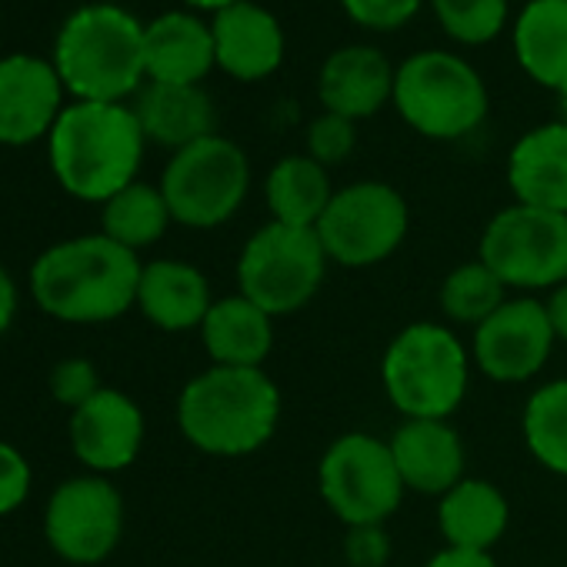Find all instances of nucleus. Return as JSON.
Returning a JSON list of instances; mask_svg holds the SVG:
<instances>
[{
  "instance_id": "1",
  "label": "nucleus",
  "mask_w": 567,
  "mask_h": 567,
  "mask_svg": "<svg viewBox=\"0 0 567 567\" xmlns=\"http://www.w3.org/2000/svg\"><path fill=\"white\" fill-rule=\"evenodd\" d=\"M141 270V254L114 244L97 230L58 240L41 250L31 264L28 288L48 318L94 328L111 324L137 308Z\"/></svg>"
},
{
  "instance_id": "2",
  "label": "nucleus",
  "mask_w": 567,
  "mask_h": 567,
  "mask_svg": "<svg viewBox=\"0 0 567 567\" xmlns=\"http://www.w3.org/2000/svg\"><path fill=\"white\" fill-rule=\"evenodd\" d=\"M284 411L280 388L264 368L210 364L177 394L181 437L210 457L257 454L277 434Z\"/></svg>"
},
{
  "instance_id": "3",
  "label": "nucleus",
  "mask_w": 567,
  "mask_h": 567,
  "mask_svg": "<svg viewBox=\"0 0 567 567\" xmlns=\"http://www.w3.org/2000/svg\"><path fill=\"white\" fill-rule=\"evenodd\" d=\"M147 137L134 107L71 101L48 134V161L64 194L104 204L137 181Z\"/></svg>"
},
{
  "instance_id": "4",
  "label": "nucleus",
  "mask_w": 567,
  "mask_h": 567,
  "mask_svg": "<svg viewBox=\"0 0 567 567\" xmlns=\"http://www.w3.org/2000/svg\"><path fill=\"white\" fill-rule=\"evenodd\" d=\"M54 68L74 101L124 104L147 84L144 24L117 4L78 8L54 41Z\"/></svg>"
},
{
  "instance_id": "5",
  "label": "nucleus",
  "mask_w": 567,
  "mask_h": 567,
  "mask_svg": "<svg viewBox=\"0 0 567 567\" xmlns=\"http://www.w3.org/2000/svg\"><path fill=\"white\" fill-rule=\"evenodd\" d=\"M471 348L451 324L414 321L381 358V388L404 421H451L471 388Z\"/></svg>"
},
{
  "instance_id": "6",
  "label": "nucleus",
  "mask_w": 567,
  "mask_h": 567,
  "mask_svg": "<svg viewBox=\"0 0 567 567\" xmlns=\"http://www.w3.org/2000/svg\"><path fill=\"white\" fill-rule=\"evenodd\" d=\"M328 254L315 227L267 220L237 254V295L254 301L274 321L305 311L328 280Z\"/></svg>"
},
{
  "instance_id": "7",
  "label": "nucleus",
  "mask_w": 567,
  "mask_h": 567,
  "mask_svg": "<svg viewBox=\"0 0 567 567\" xmlns=\"http://www.w3.org/2000/svg\"><path fill=\"white\" fill-rule=\"evenodd\" d=\"M394 111L427 141H461L491 111L484 78L451 51H417L394 71Z\"/></svg>"
},
{
  "instance_id": "8",
  "label": "nucleus",
  "mask_w": 567,
  "mask_h": 567,
  "mask_svg": "<svg viewBox=\"0 0 567 567\" xmlns=\"http://www.w3.org/2000/svg\"><path fill=\"white\" fill-rule=\"evenodd\" d=\"M161 190L174 224L190 230H214L237 217L250 194V161L230 137L210 134L184 151H174Z\"/></svg>"
},
{
  "instance_id": "9",
  "label": "nucleus",
  "mask_w": 567,
  "mask_h": 567,
  "mask_svg": "<svg viewBox=\"0 0 567 567\" xmlns=\"http://www.w3.org/2000/svg\"><path fill=\"white\" fill-rule=\"evenodd\" d=\"M477 257L514 295L534 298L567 280V214L530 204L501 207L481 230Z\"/></svg>"
},
{
  "instance_id": "10",
  "label": "nucleus",
  "mask_w": 567,
  "mask_h": 567,
  "mask_svg": "<svg viewBox=\"0 0 567 567\" xmlns=\"http://www.w3.org/2000/svg\"><path fill=\"white\" fill-rule=\"evenodd\" d=\"M318 491L344 527L388 524L408 494L391 444L368 431H348L328 444L318 461Z\"/></svg>"
},
{
  "instance_id": "11",
  "label": "nucleus",
  "mask_w": 567,
  "mask_h": 567,
  "mask_svg": "<svg viewBox=\"0 0 567 567\" xmlns=\"http://www.w3.org/2000/svg\"><path fill=\"white\" fill-rule=\"evenodd\" d=\"M315 230L331 264L364 270L401 250L411 230V207L394 184L354 181L334 190Z\"/></svg>"
},
{
  "instance_id": "12",
  "label": "nucleus",
  "mask_w": 567,
  "mask_h": 567,
  "mask_svg": "<svg viewBox=\"0 0 567 567\" xmlns=\"http://www.w3.org/2000/svg\"><path fill=\"white\" fill-rule=\"evenodd\" d=\"M124 494L104 474L61 481L44 507L48 547L68 564H104L124 537Z\"/></svg>"
},
{
  "instance_id": "13",
  "label": "nucleus",
  "mask_w": 567,
  "mask_h": 567,
  "mask_svg": "<svg viewBox=\"0 0 567 567\" xmlns=\"http://www.w3.org/2000/svg\"><path fill=\"white\" fill-rule=\"evenodd\" d=\"M554 344L544 301L517 295L471 331V361L491 384H527L547 368Z\"/></svg>"
},
{
  "instance_id": "14",
  "label": "nucleus",
  "mask_w": 567,
  "mask_h": 567,
  "mask_svg": "<svg viewBox=\"0 0 567 567\" xmlns=\"http://www.w3.org/2000/svg\"><path fill=\"white\" fill-rule=\"evenodd\" d=\"M147 437V421L141 404L117 391V388H101L87 404L71 411L68 421V441L74 457L87 467V474H117L127 471Z\"/></svg>"
},
{
  "instance_id": "15",
  "label": "nucleus",
  "mask_w": 567,
  "mask_h": 567,
  "mask_svg": "<svg viewBox=\"0 0 567 567\" xmlns=\"http://www.w3.org/2000/svg\"><path fill=\"white\" fill-rule=\"evenodd\" d=\"M64 94L54 61L34 54L0 58V144L28 147L48 141L68 107Z\"/></svg>"
},
{
  "instance_id": "16",
  "label": "nucleus",
  "mask_w": 567,
  "mask_h": 567,
  "mask_svg": "<svg viewBox=\"0 0 567 567\" xmlns=\"http://www.w3.org/2000/svg\"><path fill=\"white\" fill-rule=\"evenodd\" d=\"M210 31H214L217 68L227 78L240 84H257L280 71L288 38H284L277 14L267 11L264 4L237 0V4L210 14Z\"/></svg>"
},
{
  "instance_id": "17",
  "label": "nucleus",
  "mask_w": 567,
  "mask_h": 567,
  "mask_svg": "<svg viewBox=\"0 0 567 567\" xmlns=\"http://www.w3.org/2000/svg\"><path fill=\"white\" fill-rule=\"evenodd\" d=\"M394 64L371 44H344L331 51L318 71V101L348 121H364L394 101Z\"/></svg>"
},
{
  "instance_id": "18",
  "label": "nucleus",
  "mask_w": 567,
  "mask_h": 567,
  "mask_svg": "<svg viewBox=\"0 0 567 567\" xmlns=\"http://www.w3.org/2000/svg\"><path fill=\"white\" fill-rule=\"evenodd\" d=\"M408 491L444 497L467 477V451L451 421H401L388 437Z\"/></svg>"
},
{
  "instance_id": "19",
  "label": "nucleus",
  "mask_w": 567,
  "mask_h": 567,
  "mask_svg": "<svg viewBox=\"0 0 567 567\" xmlns=\"http://www.w3.org/2000/svg\"><path fill=\"white\" fill-rule=\"evenodd\" d=\"M217 298L210 295L207 274L181 257H157L147 260L137 284V311L147 324H154L164 334H187L200 331L210 305Z\"/></svg>"
},
{
  "instance_id": "20",
  "label": "nucleus",
  "mask_w": 567,
  "mask_h": 567,
  "mask_svg": "<svg viewBox=\"0 0 567 567\" xmlns=\"http://www.w3.org/2000/svg\"><path fill=\"white\" fill-rule=\"evenodd\" d=\"M217 68L214 31L197 11H167L144 24V71L154 84H200Z\"/></svg>"
},
{
  "instance_id": "21",
  "label": "nucleus",
  "mask_w": 567,
  "mask_h": 567,
  "mask_svg": "<svg viewBox=\"0 0 567 567\" xmlns=\"http://www.w3.org/2000/svg\"><path fill=\"white\" fill-rule=\"evenodd\" d=\"M507 187L517 204L567 214V121H547L517 137L507 154Z\"/></svg>"
},
{
  "instance_id": "22",
  "label": "nucleus",
  "mask_w": 567,
  "mask_h": 567,
  "mask_svg": "<svg viewBox=\"0 0 567 567\" xmlns=\"http://www.w3.org/2000/svg\"><path fill=\"white\" fill-rule=\"evenodd\" d=\"M134 114L147 144L184 151L210 134H217V111L210 94L200 84H154L147 81L137 91Z\"/></svg>"
},
{
  "instance_id": "23",
  "label": "nucleus",
  "mask_w": 567,
  "mask_h": 567,
  "mask_svg": "<svg viewBox=\"0 0 567 567\" xmlns=\"http://www.w3.org/2000/svg\"><path fill=\"white\" fill-rule=\"evenodd\" d=\"M197 334L210 364L220 368H264L274 351V318L244 295L217 298Z\"/></svg>"
},
{
  "instance_id": "24",
  "label": "nucleus",
  "mask_w": 567,
  "mask_h": 567,
  "mask_svg": "<svg viewBox=\"0 0 567 567\" xmlns=\"http://www.w3.org/2000/svg\"><path fill=\"white\" fill-rule=\"evenodd\" d=\"M511 527L507 494L484 477H464L444 497H437V530L447 547L494 550Z\"/></svg>"
},
{
  "instance_id": "25",
  "label": "nucleus",
  "mask_w": 567,
  "mask_h": 567,
  "mask_svg": "<svg viewBox=\"0 0 567 567\" xmlns=\"http://www.w3.org/2000/svg\"><path fill=\"white\" fill-rule=\"evenodd\" d=\"M517 68L544 91H567V0H527L511 28Z\"/></svg>"
},
{
  "instance_id": "26",
  "label": "nucleus",
  "mask_w": 567,
  "mask_h": 567,
  "mask_svg": "<svg viewBox=\"0 0 567 567\" xmlns=\"http://www.w3.org/2000/svg\"><path fill=\"white\" fill-rule=\"evenodd\" d=\"M334 190L338 187L331 184L328 167L308 154L280 157L264 177V204L270 220L291 227H318Z\"/></svg>"
},
{
  "instance_id": "27",
  "label": "nucleus",
  "mask_w": 567,
  "mask_h": 567,
  "mask_svg": "<svg viewBox=\"0 0 567 567\" xmlns=\"http://www.w3.org/2000/svg\"><path fill=\"white\" fill-rule=\"evenodd\" d=\"M171 224L174 217H171L161 184L134 181L121 194L101 204V234L134 254L154 247L167 234Z\"/></svg>"
},
{
  "instance_id": "28",
  "label": "nucleus",
  "mask_w": 567,
  "mask_h": 567,
  "mask_svg": "<svg viewBox=\"0 0 567 567\" xmlns=\"http://www.w3.org/2000/svg\"><path fill=\"white\" fill-rule=\"evenodd\" d=\"M520 437L544 471L567 477V378L530 391L520 411Z\"/></svg>"
},
{
  "instance_id": "29",
  "label": "nucleus",
  "mask_w": 567,
  "mask_h": 567,
  "mask_svg": "<svg viewBox=\"0 0 567 567\" xmlns=\"http://www.w3.org/2000/svg\"><path fill=\"white\" fill-rule=\"evenodd\" d=\"M511 298V291L504 288V280L481 260H464L457 267H451L441 280L437 291V308L444 315V321L457 331V328H481L504 301Z\"/></svg>"
},
{
  "instance_id": "30",
  "label": "nucleus",
  "mask_w": 567,
  "mask_h": 567,
  "mask_svg": "<svg viewBox=\"0 0 567 567\" xmlns=\"http://www.w3.org/2000/svg\"><path fill=\"white\" fill-rule=\"evenodd\" d=\"M441 31L464 48H481L501 38L507 28V0H431Z\"/></svg>"
},
{
  "instance_id": "31",
  "label": "nucleus",
  "mask_w": 567,
  "mask_h": 567,
  "mask_svg": "<svg viewBox=\"0 0 567 567\" xmlns=\"http://www.w3.org/2000/svg\"><path fill=\"white\" fill-rule=\"evenodd\" d=\"M354 147H358V124L348 117L321 111L308 124V157H315L328 171L344 164L354 154Z\"/></svg>"
},
{
  "instance_id": "32",
  "label": "nucleus",
  "mask_w": 567,
  "mask_h": 567,
  "mask_svg": "<svg viewBox=\"0 0 567 567\" xmlns=\"http://www.w3.org/2000/svg\"><path fill=\"white\" fill-rule=\"evenodd\" d=\"M48 388H51V398L58 404H64L68 411H78L81 404H87L104 384H101V371L94 361L87 358H64L51 368V378H48Z\"/></svg>"
},
{
  "instance_id": "33",
  "label": "nucleus",
  "mask_w": 567,
  "mask_h": 567,
  "mask_svg": "<svg viewBox=\"0 0 567 567\" xmlns=\"http://www.w3.org/2000/svg\"><path fill=\"white\" fill-rule=\"evenodd\" d=\"M341 8L358 28L384 34L411 24L421 14L424 0H341Z\"/></svg>"
},
{
  "instance_id": "34",
  "label": "nucleus",
  "mask_w": 567,
  "mask_h": 567,
  "mask_svg": "<svg viewBox=\"0 0 567 567\" xmlns=\"http://www.w3.org/2000/svg\"><path fill=\"white\" fill-rule=\"evenodd\" d=\"M31 484H34V471L24 451L0 441V517H8L28 504Z\"/></svg>"
},
{
  "instance_id": "35",
  "label": "nucleus",
  "mask_w": 567,
  "mask_h": 567,
  "mask_svg": "<svg viewBox=\"0 0 567 567\" xmlns=\"http://www.w3.org/2000/svg\"><path fill=\"white\" fill-rule=\"evenodd\" d=\"M394 554L391 534L384 524L348 527L344 534V560L348 567H388Z\"/></svg>"
},
{
  "instance_id": "36",
  "label": "nucleus",
  "mask_w": 567,
  "mask_h": 567,
  "mask_svg": "<svg viewBox=\"0 0 567 567\" xmlns=\"http://www.w3.org/2000/svg\"><path fill=\"white\" fill-rule=\"evenodd\" d=\"M421 567H497L491 550H464V547H441Z\"/></svg>"
},
{
  "instance_id": "37",
  "label": "nucleus",
  "mask_w": 567,
  "mask_h": 567,
  "mask_svg": "<svg viewBox=\"0 0 567 567\" xmlns=\"http://www.w3.org/2000/svg\"><path fill=\"white\" fill-rule=\"evenodd\" d=\"M18 308H21V295H18V284L11 277V270L0 264V338H4L18 318Z\"/></svg>"
},
{
  "instance_id": "38",
  "label": "nucleus",
  "mask_w": 567,
  "mask_h": 567,
  "mask_svg": "<svg viewBox=\"0 0 567 567\" xmlns=\"http://www.w3.org/2000/svg\"><path fill=\"white\" fill-rule=\"evenodd\" d=\"M544 311L550 318V328H554V338L557 344L564 341L567 344V280L560 284V288H554L544 301Z\"/></svg>"
},
{
  "instance_id": "39",
  "label": "nucleus",
  "mask_w": 567,
  "mask_h": 567,
  "mask_svg": "<svg viewBox=\"0 0 567 567\" xmlns=\"http://www.w3.org/2000/svg\"><path fill=\"white\" fill-rule=\"evenodd\" d=\"M184 4H187L190 11H207V14H217V11H224V8L237 4V0H184Z\"/></svg>"
},
{
  "instance_id": "40",
  "label": "nucleus",
  "mask_w": 567,
  "mask_h": 567,
  "mask_svg": "<svg viewBox=\"0 0 567 567\" xmlns=\"http://www.w3.org/2000/svg\"><path fill=\"white\" fill-rule=\"evenodd\" d=\"M557 101H560V121H567V91L557 94Z\"/></svg>"
}]
</instances>
